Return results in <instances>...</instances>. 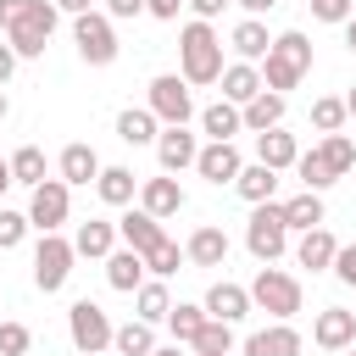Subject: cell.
I'll use <instances>...</instances> for the list:
<instances>
[{
  "label": "cell",
  "mask_w": 356,
  "mask_h": 356,
  "mask_svg": "<svg viewBox=\"0 0 356 356\" xmlns=\"http://www.w3.org/2000/svg\"><path fill=\"white\" fill-rule=\"evenodd\" d=\"M306 72H312V39H306L300 28L278 33V39H273V50H267V61H261V89L289 95Z\"/></svg>",
  "instance_id": "cell-1"
},
{
  "label": "cell",
  "mask_w": 356,
  "mask_h": 356,
  "mask_svg": "<svg viewBox=\"0 0 356 356\" xmlns=\"http://www.w3.org/2000/svg\"><path fill=\"white\" fill-rule=\"evenodd\" d=\"M178 67H184L178 72L184 83H217L222 78V39L211 22H189L178 33Z\"/></svg>",
  "instance_id": "cell-2"
},
{
  "label": "cell",
  "mask_w": 356,
  "mask_h": 356,
  "mask_svg": "<svg viewBox=\"0 0 356 356\" xmlns=\"http://www.w3.org/2000/svg\"><path fill=\"white\" fill-rule=\"evenodd\" d=\"M56 22H61V11H56V0H22V11H17V22L6 28V44L17 50V61H22V56H44V44H50V33H56Z\"/></svg>",
  "instance_id": "cell-3"
},
{
  "label": "cell",
  "mask_w": 356,
  "mask_h": 356,
  "mask_svg": "<svg viewBox=\"0 0 356 356\" xmlns=\"http://www.w3.org/2000/svg\"><path fill=\"white\" fill-rule=\"evenodd\" d=\"M245 245H250V256H256L261 267H273V261L289 250V222H284V206H278V200H261V206L250 211Z\"/></svg>",
  "instance_id": "cell-4"
},
{
  "label": "cell",
  "mask_w": 356,
  "mask_h": 356,
  "mask_svg": "<svg viewBox=\"0 0 356 356\" xmlns=\"http://www.w3.org/2000/svg\"><path fill=\"white\" fill-rule=\"evenodd\" d=\"M250 306L273 312V323H289V317L300 312V278H289V273H278V267H261L256 284H250Z\"/></svg>",
  "instance_id": "cell-5"
},
{
  "label": "cell",
  "mask_w": 356,
  "mask_h": 356,
  "mask_svg": "<svg viewBox=\"0 0 356 356\" xmlns=\"http://www.w3.org/2000/svg\"><path fill=\"white\" fill-rule=\"evenodd\" d=\"M72 44H78V56L89 67H111L117 61V28H111V17H100V11L72 17Z\"/></svg>",
  "instance_id": "cell-6"
},
{
  "label": "cell",
  "mask_w": 356,
  "mask_h": 356,
  "mask_svg": "<svg viewBox=\"0 0 356 356\" xmlns=\"http://www.w3.org/2000/svg\"><path fill=\"white\" fill-rule=\"evenodd\" d=\"M72 261H78L72 239H61V234H44V239H39V250H33V284H39L44 295H56V289L72 278Z\"/></svg>",
  "instance_id": "cell-7"
},
{
  "label": "cell",
  "mask_w": 356,
  "mask_h": 356,
  "mask_svg": "<svg viewBox=\"0 0 356 356\" xmlns=\"http://www.w3.org/2000/svg\"><path fill=\"white\" fill-rule=\"evenodd\" d=\"M150 111H156V122H167V128H184V122L195 117V95H189V83H184L178 72H161V78H150Z\"/></svg>",
  "instance_id": "cell-8"
},
{
  "label": "cell",
  "mask_w": 356,
  "mask_h": 356,
  "mask_svg": "<svg viewBox=\"0 0 356 356\" xmlns=\"http://www.w3.org/2000/svg\"><path fill=\"white\" fill-rule=\"evenodd\" d=\"M67 334H72V345L83 350V356H100L106 345H111V317L95 306V300H72V312H67Z\"/></svg>",
  "instance_id": "cell-9"
},
{
  "label": "cell",
  "mask_w": 356,
  "mask_h": 356,
  "mask_svg": "<svg viewBox=\"0 0 356 356\" xmlns=\"http://www.w3.org/2000/svg\"><path fill=\"white\" fill-rule=\"evenodd\" d=\"M67 211H72V184H61V178H44L33 189V200H28V222L39 234H56L67 222Z\"/></svg>",
  "instance_id": "cell-10"
},
{
  "label": "cell",
  "mask_w": 356,
  "mask_h": 356,
  "mask_svg": "<svg viewBox=\"0 0 356 356\" xmlns=\"http://www.w3.org/2000/svg\"><path fill=\"white\" fill-rule=\"evenodd\" d=\"M312 345H317V350H350V345H356V312L323 306L317 323H312Z\"/></svg>",
  "instance_id": "cell-11"
},
{
  "label": "cell",
  "mask_w": 356,
  "mask_h": 356,
  "mask_svg": "<svg viewBox=\"0 0 356 356\" xmlns=\"http://www.w3.org/2000/svg\"><path fill=\"white\" fill-rule=\"evenodd\" d=\"M239 167H245V161H239L234 139H222V145L211 139V145H200V156H195V172H200L206 184H234V178H239Z\"/></svg>",
  "instance_id": "cell-12"
},
{
  "label": "cell",
  "mask_w": 356,
  "mask_h": 356,
  "mask_svg": "<svg viewBox=\"0 0 356 356\" xmlns=\"http://www.w3.org/2000/svg\"><path fill=\"white\" fill-rule=\"evenodd\" d=\"M195 156H200V145H195V134L189 128H161V139H156V161H161V172H184V167H195Z\"/></svg>",
  "instance_id": "cell-13"
},
{
  "label": "cell",
  "mask_w": 356,
  "mask_h": 356,
  "mask_svg": "<svg viewBox=\"0 0 356 356\" xmlns=\"http://www.w3.org/2000/svg\"><path fill=\"white\" fill-rule=\"evenodd\" d=\"M206 317H217V323H239L245 312H250V289L245 284H228V278H217L211 289H206Z\"/></svg>",
  "instance_id": "cell-14"
},
{
  "label": "cell",
  "mask_w": 356,
  "mask_h": 356,
  "mask_svg": "<svg viewBox=\"0 0 356 356\" xmlns=\"http://www.w3.org/2000/svg\"><path fill=\"white\" fill-rule=\"evenodd\" d=\"M117 234H122V245H128V250H139V256H150V250L167 239V234H161V217H150L145 206H139V211H122Z\"/></svg>",
  "instance_id": "cell-15"
},
{
  "label": "cell",
  "mask_w": 356,
  "mask_h": 356,
  "mask_svg": "<svg viewBox=\"0 0 356 356\" xmlns=\"http://www.w3.org/2000/svg\"><path fill=\"white\" fill-rule=\"evenodd\" d=\"M139 206H145L150 217H172V211H184V189H178V178H172V172L145 178V184H139Z\"/></svg>",
  "instance_id": "cell-16"
},
{
  "label": "cell",
  "mask_w": 356,
  "mask_h": 356,
  "mask_svg": "<svg viewBox=\"0 0 356 356\" xmlns=\"http://www.w3.org/2000/svg\"><path fill=\"white\" fill-rule=\"evenodd\" d=\"M217 83H222V100H234V106L245 111V106L261 95V67H250V61H234V67H222V78H217Z\"/></svg>",
  "instance_id": "cell-17"
},
{
  "label": "cell",
  "mask_w": 356,
  "mask_h": 356,
  "mask_svg": "<svg viewBox=\"0 0 356 356\" xmlns=\"http://www.w3.org/2000/svg\"><path fill=\"white\" fill-rule=\"evenodd\" d=\"M256 161H261V167H273V172L295 167V161H300V145H295V134H284V128H267V134H256Z\"/></svg>",
  "instance_id": "cell-18"
},
{
  "label": "cell",
  "mask_w": 356,
  "mask_h": 356,
  "mask_svg": "<svg viewBox=\"0 0 356 356\" xmlns=\"http://www.w3.org/2000/svg\"><path fill=\"white\" fill-rule=\"evenodd\" d=\"M334 256H339V239H334L328 228H312V234H300V245H295V261L312 267V273H334Z\"/></svg>",
  "instance_id": "cell-19"
},
{
  "label": "cell",
  "mask_w": 356,
  "mask_h": 356,
  "mask_svg": "<svg viewBox=\"0 0 356 356\" xmlns=\"http://www.w3.org/2000/svg\"><path fill=\"white\" fill-rule=\"evenodd\" d=\"M245 356H300V334L289 323H273V328H256L245 339Z\"/></svg>",
  "instance_id": "cell-20"
},
{
  "label": "cell",
  "mask_w": 356,
  "mask_h": 356,
  "mask_svg": "<svg viewBox=\"0 0 356 356\" xmlns=\"http://www.w3.org/2000/svg\"><path fill=\"white\" fill-rule=\"evenodd\" d=\"M284 222H289V228H300V234L323 228V222H328V206H323V195H317V189H300V195H289V200H284Z\"/></svg>",
  "instance_id": "cell-21"
},
{
  "label": "cell",
  "mask_w": 356,
  "mask_h": 356,
  "mask_svg": "<svg viewBox=\"0 0 356 356\" xmlns=\"http://www.w3.org/2000/svg\"><path fill=\"white\" fill-rule=\"evenodd\" d=\"M184 256H189L195 267H222V261H228V234L206 222V228H195V234H189V245H184Z\"/></svg>",
  "instance_id": "cell-22"
},
{
  "label": "cell",
  "mask_w": 356,
  "mask_h": 356,
  "mask_svg": "<svg viewBox=\"0 0 356 356\" xmlns=\"http://www.w3.org/2000/svg\"><path fill=\"white\" fill-rule=\"evenodd\" d=\"M228 44H234V56H239V61H250V67H256V61H267V50H273V39H267V22H261V17H245V22L234 28V39H228Z\"/></svg>",
  "instance_id": "cell-23"
},
{
  "label": "cell",
  "mask_w": 356,
  "mask_h": 356,
  "mask_svg": "<svg viewBox=\"0 0 356 356\" xmlns=\"http://www.w3.org/2000/svg\"><path fill=\"white\" fill-rule=\"evenodd\" d=\"M117 139H122V145H156V139H161L156 111H150V106H128V111L117 117Z\"/></svg>",
  "instance_id": "cell-24"
},
{
  "label": "cell",
  "mask_w": 356,
  "mask_h": 356,
  "mask_svg": "<svg viewBox=\"0 0 356 356\" xmlns=\"http://www.w3.org/2000/svg\"><path fill=\"white\" fill-rule=\"evenodd\" d=\"M106 284L122 289V295H134V289L145 284V256H139V250H111V256H106Z\"/></svg>",
  "instance_id": "cell-25"
},
{
  "label": "cell",
  "mask_w": 356,
  "mask_h": 356,
  "mask_svg": "<svg viewBox=\"0 0 356 356\" xmlns=\"http://www.w3.org/2000/svg\"><path fill=\"white\" fill-rule=\"evenodd\" d=\"M284 111H289V100H284V95H273V89H261V95L245 106V128H250V134L284 128Z\"/></svg>",
  "instance_id": "cell-26"
},
{
  "label": "cell",
  "mask_w": 356,
  "mask_h": 356,
  "mask_svg": "<svg viewBox=\"0 0 356 356\" xmlns=\"http://www.w3.org/2000/svg\"><path fill=\"white\" fill-rule=\"evenodd\" d=\"M200 128L222 145V139H234V134H245V111L234 106V100H211L206 111H200Z\"/></svg>",
  "instance_id": "cell-27"
},
{
  "label": "cell",
  "mask_w": 356,
  "mask_h": 356,
  "mask_svg": "<svg viewBox=\"0 0 356 356\" xmlns=\"http://www.w3.org/2000/svg\"><path fill=\"white\" fill-rule=\"evenodd\" d=\"M100 178V156H95V145H67L61 150V184H95Z\"/></svg>",
  "instance_id": "cell-28"
},
{
  "label": "cell",
  "mask_w": 356,
  "mask_h": 356,
  "mask_svg": "<svg viewBox=\"0 0 356 356\" xmlns=\"http://www.w3.org/2000/svg\"><path fill=\"white\" fill-rule=\"evenodd\" d=\"M111 245H117V222H106V217H89L72 234V250L78 256H111Z\"/></svg>",
  "instance_id": "cell-29"
},
{
  "label": "cell",
  "mask_w": 356,
  "mask_h": 356,
  "mask_svg": "<svg viewBox=\"0 0 356 356\" xmlns=\"http://www.w3.org/2000/svg\"><path fill=\"white\" fill-rule=\"evenodd\" d=\"M211 317H206V306H195V300H178L172 312H167V328H172V345H189L195 350V339H200V328H206Z\"/></svg>",
  "instance_id": "cell-30"
},
{
  "label": "cell",
  "mask_w": 356,
  "mask_h": 356,
  "mask_svg": "<svg viewBox=\"0 0 356 356\" xmlns=\"http://www.w3.org/2000/svg\"><path fill=\"white\" fill-rule=\"evenodd\" d=\"M95 189H100V200H106V206H128V200L139 195V178H134V167H100Z\"/></svg>",
  "instance_id": "cell-31"
},
{
  "label": "cell",
  "mask_w": 356,
  "mask_h": 356,
  "mask_svg": "<svg viewBox=\"0 0 356 356\" xmlns=\"http://www.w3.org/2000/svg\"><path fill=\"white\" fill-rule=\"evenodd\" d=\"M134 306H139V323H167V312H172V295H167V284L161 278H145L139 289H134Z\"/></svg>",
  "instance_id": "cell-32"
},
{
  "label": "cell",
  "mask_w": 356,
  "mask_h": 356,
  "mask_svg": "<svg viewBox=\"0 0 356 356\" xmlns=\"http://www.w3.org/2000/svg\"><path fill=\"white\" fill-rule=\"evenodd\" d=\"M234 189H239L250 206H261V200H273V189H278V172H273V167H261V161H250V167H239Z\"/></svg>",
  "instance_id": "cell-33"
},
{
  "label": "cell",
  "mask_w": 356,
  "mask_h": 356,
  "mask_svg": "<svg viewBox=\"0 0 356 356\" xmlns=\"http://www.w3.org/2000/svg\"><path fill=\"white\" fill-rule=\"evenodd\" d=\"M111 350H117V356H150V350H156L150 323H139V317H134V323H122V328L111 334Z\"/></svg>",
  "instance_id": "cell-34"
},
{
  "label": "cell",
  "mask_w": 356,
  "mask_h": 356,
  "mask_svg": "<svg viewBox=\"0 0 356 356\" xmlns=\"http://www.w3.org/2000/svg\"><path fill=\"white\" fill-rule=\"evenodd\" d=\"M317 150H323V161H328V172H334V178H345V172L356 167V139H350V134H323V145H317Z\"/></svg>",
  "instance_id": "cell-35"
},
{
  "label": "cell",
  "mask_w": 356,
  "mask_h": 356,
  "mask_svg": "<svg viewBox=\"0 0 356 356\" xmlns=\"http://www.w3.org/2000/svg\"><path fill=\"white\" fill-rule=\"evenodd\" d=\"M345 117H350V111H345V95H317V100H312V128H317V134H339Z\"/></svg>",
  "instance_id": "cell-36"
},
{
  "label": "cell",
  "mask_w": 356,
  "mask_h": 356,
  "mask_svg": "<svg viewBox=\"0 0 356 356\" xmlns=\"http://www.w3.org/2000/svg\"><path fill=\"white\" fill-rule=\"evenodd\" d=\"M11 178H17V184H28V189H39V184H44V150H39V145L11 150Z\"/></svg>",
  "instance_id": "cell-37"
},
{
  "label": "cell",
  "mask_w": 356,
  "mask_h": 356,
  "mask_svg": "<svg viewBox=\"0 0 356 356\" xmlns=\"http://www.w3.org/2000/svg\"><path fill=\"white\" fill-rule=\"evenodd\" d=\"M295 172H300V184H306V189H317V195H323L328 184H339V178L328 172V161H323V150H300V161H295Z\"/></svg>",
  "instance_id": "cell-38"
},
{
  "label": "cell",
  "mask_w": 356,
  "mask_h": 356,
  "mask_svg": "<svg viewBox=\"0 0 356 356\" xmlns=\"http://www.w3.org/2000/svg\"><path fill=\"white\" fill-rule=\"evenodd\" d=\"M195 350H200V356H228V350H234V323H217V317H211V323L200 328Z\"/></svg>",
  "instance_id": "cell-39"
},
{
  "label": "cell",
  "mask_w": 356,
  "mask_h": 356,
  "mask_svg": "<svg viewBox=\"0 0 356 356\" xmlns=\"http://www.w3.org/2000/svg\"><path fill=\"white\" fill-rule=\"evenodd\" d=\"M178 261H189V256H184V250H178L172 239H161V245H156V250L145 256V267H150L156 278H172V273H178Z\"/></svg>",
  "instance_id": "cell-40"
},
{
  "label": "cell",
  "mask_w": 356,
  "mask_h": 356,
  "mask_svg": "<svg viewBox=\"0 0 356 356\" xmlns=\"http://www.w3.org/2000/svg\"><path fill=\"white\" fill-rule=\"evenodd\" d=\"M28 228H33L28 211H6V206H0V250H17V245L28 239Z\"/></svg>",
  "instance_id": "cell-41"
},
{
  "label": "cell",
  "mask_w": 356,
  "mask_h": 356,
  "mask_svg": "<svg viewBox=\"0 0 356 356\" xmlns=\"http://www.w3.org/2000/svg\"><path fill=\"white\" fill-rule=\"evenodd\" d=\"M28 345H33L28 323H0V356H22Z\"/></svg>",
  "instance_id": "cell-42"
},
{
  "label": "cell",
  "mask_w": 356,
  "mask_h": 356,
  "mask_svg": "<svg viewBox=\"0 0 356 356\" xmlns=\"http://www.w3.org/2000/svg\"><path fill=\"white\" fill-rule=\"evenodd\" d=\"M312 17L317 22H350L356 17V0H312Z\"/></svg>",
  "instance_id": "cell-43"
},
{
  "label": "cell",
  "mask_w": 356,
  "mask_h": 356,
  "mask_svg": "<svg viewBox=\"0 0 356 356\" xmlns=\"http://www.w3.org/2000/svg\"><path fill=\"white\" fill-rule=\"evenodd\" d=\"M334 278H339L345 289H356V245H339V256H334Z\"/></svg>",
  "instance_id": "cell-44"
},
{
  "label": "cell",
  "mask_w": 356,
  "mask_h": 356,
  "mask_svg": "<svg viewBox=\"0 0 356 356\" xmlns=\"http://www.w3.org/2000/svg\"><path fill=\"white\" fill-rule=\"evenodd\" d=\"M222 6H234V0H189L195 22H211V17H222Z\"/></svg>",
  "instance_id": "cell-45"
},
{
  "label": "cell",
  "mask_w": 356,
  "mask_h": 356,
  "mask_svg": "<svg viewBox=\"0 0 356 356\" xmlns=\"http://www.w3.org/2000/svg\"><path fill=\"white\" fill-rule=\"evenodd\" d=\"M178 6H184V0H145V11H150V17H161V22H172V17H178Z\"/></svg>",
  "instance_id": "cell-46"
},
{
  "label": "cell",
  "mask_w": 356,
  "mask_h": 356,
  "mask_svg": "<svg viewBox=\"0 0 356 356\" xmlns=\"http://www.w3.org/2000/svg\"><path fill=\"white\" fill-rule=\"evenodd\" d=\"M145 0H106V17H139Z\"/></svg>",
  "instance_id": "cell-47"
},
{
  "label": "cell",
  "mask_w": 356,
  "mask_h": 356,
  "mask_svg": "<svg viewBox=\"0 0 356 356\" xmlns=\"http://www.w3.org/2000/svg\"><path fill=\"white\" fill-rule=\"evenodd\" d=\"M11 72H17V50H11V44H0V89L11 83Z\"/></svg>",
  "instance_id": "cell-48"
},
{
  "label": "cell",
  "mask_w": 356,
  "mask_h": 356,
  "mask_svg": "<svg viewBox=\"0 0 356 356\" xmlns=\"http://www.w3.org/2000/svg\"><path fill=\"white\" fill-rule=\"evenodd\" d=\"M56 11H67V17H89L95 0H56Z\"/></svg>",
  "instance_id": "cell-49"
},
{
  "label": "cell",
  "mask_w": 356,
  "mask_h": 356,
  "mask_svg": "<svg viewBox=\"0 0 356 356\" xmlns=\"http://www.w3.org/2000/svg\"><path fill=\"white\" fill-rule=\"evenodd\" d=\"M17 11H22V0H0V33L17 22Z\"/></svg>",
  "instance_id": "cell-50"
},
{
  "label": "cell",
  "mask_w": 356,
  "mask_h": 356,
  "mask_svg": "<svg viewBox=\"0 0 356 356\" xmlns=\"http://www.w3.org/2000/svg\"><path fill=\"white\" fill-rule=\"evenodd\" d=\"M234 6H245V11H250V17H261V11H273V6H278V0H234Z\"/></svg>",
  "instance_id": "cell-51"
},
{
  "label": "cell",
  "mask_w": 356,
  "mask_h": 356,
  "mask_svg": "<svg viewBox=\"0 0 356 356\" xmlns=\"http://www.w3.org/2000/svg\"><path fill=\"white\" fill-rule=\"evenodd\" d=\"M11 184H17V178H11V156H0V195H6Z\"/></svg>",
  "instance_id": "cell-52"
},
{
  "label": "cell",
  "mask_w": 356,
  "mask_h": 356,
  "mask_svg": "<svg viewBox=\"0 0 356 356\" xmlns=\"http://www.w3.org/2000/svg\"><path fill=\"white\" fill-rule=\"evenodd\" d=\"M150 356H184V345H156Z\"/></svg>",
  "instance_id": "cell-53"
},
{
  "label": "cell",
  "mask_w": 356,
  "mask_h": 356,
  "mask_svg": "<svg viewBox=\"0 0 356 356\" xmlns=\"http://www.w3.org/2000/svg\"><path fill=\"white\" fill-rule=\"evenodd\" d=\"M345 44H350V50H356V17H350V22H345Z\"/></svg>",
  "instance_id": "cell-54"
},
{
  "label": "cell",
  "mask_w": 356,
  "mask_h": 356,
  "mask_svg": "<svg viewBox=\"0 0 356 356\" xmlns=\"http://www.w3.org/2000/svg\"><path fill=\"white\" fill-rule=\"evenodd\" d=\"M6 117H11V100H6V89H0V122H6Z\"/></svg>",
  "instance_id": "cell-55"
},
{
  "label": "cell",
  "mask_w": 356,
  "mask_h": 356,
  "mask_svg": "<svg viewBox=\"0 0 356 356\" xmlns=\"http://www.w3.org/2000/svg\"><path fill=\"white\" fill-rule=\"evenodd\" d=\"M345 111H350V117H356V83H350V95H345Z\"/></svg>",
  "instance_id": "cell-56"
},
{
  "label": "cell",
  "mask_w": 356,
  "mask_h": 356,
  "mask_svg": "<svg viewBox=\"0 0 356 356\" xmlns=\"http://www.w3.org/2000/svg\"><path fill=\"white\" fill-rule=\"evenodd\" d=\"M350 356H356V345H350Z\"/></svg>",
  "instance_id": "cell-57"
},
{
  "label": "cell",
  "mask_w": 356,
  "mask_h": 356,
  "mask_svg": "<svg viewBox=\"0 0 356 356\" xmlns=\"http://www.w3.org/2000/svg\"><path fill=\"white\" fill-rule=\"evenodd\" d=\"M195 356H200V350H195Z\"/></svg>",
  "instance_id": "cell-58"
}]
</instances>
